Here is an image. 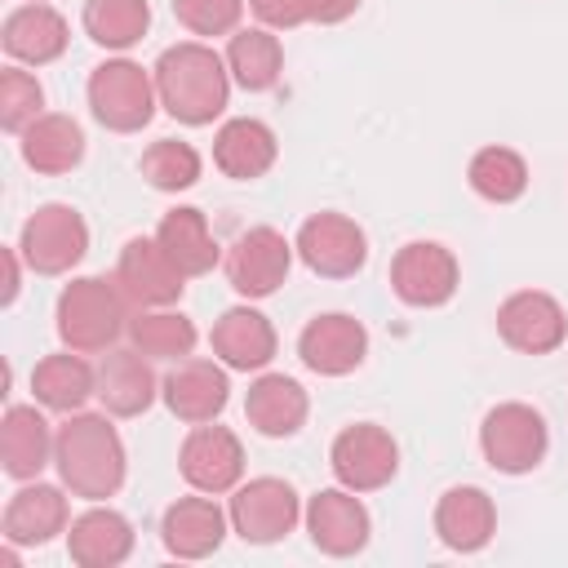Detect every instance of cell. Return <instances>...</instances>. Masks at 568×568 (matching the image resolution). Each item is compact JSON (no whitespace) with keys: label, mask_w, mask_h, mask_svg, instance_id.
<instances>
[{"label":"cell","mask_w":568,"mask_h":568,"mask_svg":"<svg viewBox=\"0 0 568 568\" xmlns=\"http://www.w3.org/2000/svg\"><path fill=\"white\" fill-rule=\"evenodd\" d=\"M53 470L58 484L80 501L115 497L129 475V453L120 430L111 426V413H67V422L53 435Z\"/></svg>","instance_id":"6da1fadb"},{"label":"cell","mask_w":568,"mask_h":568,"mask_svg":"<svg viewBox=\"0 0 568 568\" xmlns=\"http://www.w3.org/2000/svg\"><path fill=\"white\" fill-rule=\"evenodd\" d=\"M155 93H160V106L178 120V124H191V129H204L213 124L226 102H231V71H226V58L204 44V40H182V44H169L155 67Z\"/></svg>","instance_id":"7a4b0ae2"},{"label":"cell","mask_w":568,"mask_h":568,"mask_svg":"<svg viewBox=\"0 0 568 568\" xmlns=\"http://www.w3.org/2000/svg\"><path fill=\"white\" fill-rule=\"evenodd\" d=\"M129 320H133V306H129L124 288L115 284V275L111 280L75 275L58 293V306H53L58 342L80 355H106L120 342V333H129Z\"/></svg>","instance_id":"3957f363"},{"label":"cell","mask_w":568,"mask_h":568,"mask_svg":"<svg viewBox=\"0 0 568 568\" xmlns=\"http://www.w3.org/2000/svg\"><path fill=\"white\" fill-rule=\"evenodd\" d=\"M89 111L111 133H142L160 106L155 75L133 58H106L89 71Z\"/></svg>","instance_id":"277c9868"},{"label":"cell","mask_w":568,"mask_h":568,"mask_svg":"<svg viewBox=\"0 0 568 568\" xmlns=\"http://www.w3.org/2000/svg\"><path fill=\"white\" fill-rule=\"evenodd\" d=\"M479 453L497 475H528L550 453V426L524 399L493 404L479 422Z\"/></svg>","instance_id":"5b68a950"},{"label":"cell","mask_w":568,"mask_h":568,"mask_svg":"<svg viewBox=\"0 0 568 568\" xmlns=\"http://www.w3.org/2000/svg\"><path fill=\"white\" fill-rule=\"evenodd\" d=\"M302 497L288 479L280 475H257V479H240V488H231V532L248 546H275L284 541L297 524H302Z\"/></svg>","instance_id":"8992f818"},{"label":"cell","mask_w":568,"mask_h":568,"mask_svg":"<svg viewBox=\"0 0 568 568\" xmlns=\"http://www.w3.org/2000/svg\"><path fill=\"white\" fill-rule=\"evenodd\" d=\"M18 253L36 275H67L84 262L89 253V222L71 204H40L22 231H18Z\"/></svg>","instance_id":"52a82bcc"},{"label":"cell","mask_w":568,"mask_h":568,"mask_svg":"<svg viewBox=\"0 0 568 568\" xmlns=\"http://www.w3.org/2000/svg\"><path fill=\"white\" fill-rule=\"evenodd\" d=\"M328 470L351 493H377L399 475V444L377 422L342 426L328 444Z\"/></svg>","instance_id":"ba28073f"},{"label":"cell","mask_w":568,"mask_h":568,"mask_svg":"<svg viewBox=\"0 0 568 568\" xmlns=\"http://www.w3.org/2000/svg\"><path fill=\"white\" fill-rule=\"evenodd\" d=\"M302 266L320 280H351L364 271L368 262V235L355 217L346 213H311L302 226H297V240H293Z\"/></svg>","instance_id":"9c48e42d"},{"label":"cell","mask_w":568,"mask_h":568,"mask_svg":"<svg viewBox=\"0 0 568 568\" xmlns=\"http://www.w3.org/2000/svg\"><path fill=\"white\" fill-rule=\"evenodd\" d=\"M462 284V266L448 244L439 240H408L390 257V293L413 311L448 306Z\"/></svg>","instance_id":"30bf717a"},{"label":"cell","mask_w":568,"mask_h":568,"mask_svg":"<svg viewBox=\"0 0 568 568\" xmlns=\"http://www.w3.org/2000/svg\"><path fill=\"white\" fill-rule=\"evenodd\" d=\"M293 240H284V231L275 226H248L244 235H235V244L226 248V280L240 297L248 302H262L271 293L284 288L288 271H293Z\"/></svg>","instance_id":"8fae6325"},{"label":"cell","mask_w":568,"mask_h":568,"mask_svg":"<svg viewBox=\"0 0 568 568\" xmlns=\"http://www.w3.org/2000/svg\"><path fill=\"white\" fill-rule=\"evenodd\" d=\"M302 524H306L311 546H315L320 555H328V559H351V555H359V550L368 546V537H373V515H368V506L359 501V493H351V488H342V484L311 493V501H306V510H302Z\"/></svg>","instance_id":"7c38bea8"},{"label":"cell","mask_w":568,"mask_h":568,"mask_svg":"<svg viewBox=\"0 0 568 568\" xmlns=\"http://www.w3.org/2000/svg\"><path fill=\"white\" fill-rule=\"evenodd\" d=\"M178 470L195 493L222 497L244 479V444L231 426H217V422L191 426V435L178 448Z\"/></svg>","instance_id":"4fadbf2b"},{"label":"cell","mask_w":568,"mask_h":568,"mask_svg":"<svg viewBox=\"0 0 568 568\" xmlns=\"http://www.w3.org/2000/svg\"><path fill=\"white\" fill-rule=\"evenodd\" d=\"M115 284L124 288L133 311H151V306H173L186 288V275L178 271V262L164 253V244L155 235H133L120 248Z\"/></svg>","instance_id":"5bb4252c"},{"label":"cell","mask_w":568,"mask_h":568,"mask_svg":"<svg viewBox=\"0 0 568 568\" xmlns=\"http://www.w3.org/2000/svg\"><path fill=\"white\" fill-rule=\"evenodd\" d=\"M497 337L519 355H550L568 342V315L559 297L541 288H519L497 306Z\"/></svg>","instance_id":"9a60e30c"},{"label":"cell","mask_w":568,"mask_h":568,"mask_svg":"<svg viewBox=\"0 0 568 568\" xmlns=\"http://www.w3.org/2000/svg\"><path fill=\"white\" fill-rule=\"evenodd\" d=\"M160 399L164 408L186 422V426H204L217 422L222 408L231 404V377L222 359H182L164 373L160 382Z\"/></svg>","instance_id":"2e32d148"},{"label":"cell","mask_w":568,"mask_h":568,"mask_svg":"<svg viewBox=\"0 0 568 568\" xmlns=\"http://www.w3.org/2000/svg\"><path fill=\"white\" fill-rule=\"evenodd\" d=\"M297 359L320 377H346L368 359V328L346 311H324L297 333Z\"/></svg>","instance_id":"e0dca14e"},{"label":"cell","mask_w":568,"mask_h":568,"mask_svg":"<svg viewBox=\"0 0 568 568\" xmlns=\"http://www.w3.org/2000/svg\"><path fill=\"white\" fill-rule=\"evenodd\" d=\"M71 528V506H67V488L62 484H40V479H27L4 515H0V537L4 546H49L53 537H62Z\"/></svg>","instance_id":"ac0fdd59"},{"label":"cell","mask_w":568,"mask_h":568,"mask_svg":"<svg viewBox=\"0 0 568 568\" xmlns=\"http://www.w3.org/2000/svg\"><path fill=\"white\" fill-rule=\"evenodd\" d=\"M226 532H231V515L209 493L195 488L191 497H178L160 519V541L173 559H209L222 550Z\"/></svg>","instance_id":"d6986e66"},{"label":"cell","mask_w":568,"mask_h":568,"mask_svg":"<svg viewBox=\"0 0 568 568\" xmlns=\"http://www.w3.org/2000/svg\"><path fill=\"white\" fill-rule=\"evenodd\" d=\"M0 44H4L9 62H18V67H49V62H58V58L67 53L71 27H67V18H62L53 4L27 0V4H18V9L4 18Z\"/></svg>","instance_id":"ffe728a7"},{"label":"cell","mask_w":568,"mask_h":568,"mask_svg":"<svg viewBox=\"0 0 568 568\" xmlns=\"http://www.w3.org/2000/svg\"><path fill=\"white\" fill-rule=\"evenodd\" d=\"M435 537L453 555H479L497 537V506L475 484H453L435 501Z\"/></svg>","instance_id":"44dd1931"},{"label":"cell","mask_w":568,"mask_h":568,"mask_svg":"<svg viewBox=\"0 0 568 568\" xmlns=\"http://www.w3.org/2000/svg\"><path fill=\"white\" fill-rule=\"evenodd\" d=\"M209 346H213V359H222L231 373H262L275 359L280 337L257 306H231L217 315Z\"/></svg>","instance_id":"7402d4cb"},{"label":"cell","mask_w":568,"mask_h":568,"mask_svg":"<svg viewBox=\"0 0 568 568\" xmlns=\"http://www.w3.org/2000/svg\"><path fill=\"white\" fill-rule=\"evenodd\" d=\"M160 382L164 377H155V368L142 351H133V346L115 351L111 346L98 364V404L111 417H142L160 399Z\"/></svg>","instance_id":"603a6c76"},{"label":"cell","mask_w":568,"mask_h":568,"mask_svg":"<svg viewBox=\"0 0 568 568\" xmlns=\"http://www.w3.org/2000/svg\"><path fill=\"white\" fill-rule=\"evenodd\" d=\"M306 413H311V395L302 390L297 377H288V373H262V377L248 382L244 422L262 439H293L306 426Z\"/></svg>","instance_id":"cb8c5ba5"},{"label":"cell","mask_w":568,"mask_h":568,"mask_svg":"<svg viewBox=\"0 0 568 568\" xmlns=\"http://www.w3.org/2000/svg\"><path fill=\"white\" fill-rule=\"evenodd\" d=\"M53 435L36 404H9L0 422V470L18 484L40 479V470L53 466Z\"/></svg>","instance_id":"d4e9b609"},{"label":"cell","mask_w":568,"mask_h":568,"mask_svg":"<svg viewBox=\"0 0 568 568\" xmlns=\"http://www.w3.org/2000/svg\"><path fill=\"white\" fill-rule=\"evenodd\" d=\"M67 555L75 568H120L133 555V524L111 506H89L67 528Z\"/></svg>","instance_id":"484cf974"},{"label":"cell","mask_w":568,"mask_h":568,"mask_svg":"<svg viewBox=\"0 0 568 568\" xmlns=\"http://www.w3.org/2000/svg\"><path fill=\"white\" fill-rule=\"evenodd\" d=\"M275 160H280V142H275L271 124H262L253 115H235L213 133V164L231 182H257L275 169Z\"/></svg>","instance_id":"4316f807"},{"label":"cell","mask_w":568,"mask_h":568,"mask_svg":"<svg viewBox=\"0 0 568 568\" xmlns=\"http://www.w3.org/2000/svg\"><path fill=\"white\" fill-rule=\"evenodd\" d=\"M18 151H22L27 169H36L44 178H62L84 160V129H80V120L62 115V111H44L40 120H31L18 133Z\"/></svg>","instance_id":"83f0119b"},{"label":"cell","mask_w":568,"mask_h":568,"mask_svg":"<svg viewBox=\"0 0 568 568\" xmlns=\"http://www.w3.org/2000/svg\"><path fill=\"white\" fill-rule=\"evenodd\" d=\"M31 395L53 413H80L89 399H98V368L80 351L62 346L31 368Z\"/></svg>","instance_id":"f1b7e54d"},{"label":"cell","mask_w":568,"mask_h":568,"mask_svg":"<svg viewBox=\"0 0 568 568\" xmlns=\"http://www.w3.org/2000/svg\"><path fill=\"white\" fill-rule=\"evenodd\" d=\"M155 240L164 244V253L178 262V271H182L186 280L209 275V271L217 266V257H222V248H217V240H213V231H209V217H204L195 204L169 209V213L160 217V226H155Z\"/></svg>","instance_id":"f546056e"},{"label":"cell","mask_w":568,"mask_h":568,"mask_svg":"<svg viewBox=\"0 0 568 568\" xmlns=\"http://www.w3.org/2000/svg\"><path fill=\"white\" fill-rule=\"evenodd\" d=\"M226 71L244 93H266L284 75V44L271 27H240L226 40Z\"/></svg>","instance_id":"4dcf8cb0"},{"label":"cell","mask_w":568,"mask_h":568,"mask_svg":"<svg viewBox=\"0 0 568 568\" xmlns=\"http://www.w3.org/2000/svg\"><path fill=\"white\" fill-rule=\"evenodd\" d=\"M200 333L195 324L173 311V306H151V311H133L129 320V346L142 351L146 359H164V364H182L191 359Z\"/></svg>","instance_id":"1f68e13d"},{"label":"cell","mask_w":568,"mask_h":568,"mask_svg":"<svg viewBox=\"0 0 568 568\" xmlns=\"http://www.w3.org/2000/svg\"><path fill=\"white\" fill-rule=\"evenodd\" d=\"M80 22L98 49L129 53L151 27V4L146 0H84Z\"/></svg>","instance_id":"d6a6232c"},{"label":"cell","mask_w":568,"mask_h":568,"mask_svg":"<svg viewBox=\"0 0 568 568\" xmlns=\"http://www.w3.org/2000/svg\"><path fill=\"white\" fill-rule=\"evenodd\" d=\"M466 182L488 204H515L528 191V160L515 146H479L466 164Z\"/></svg>","instance_id":"836d02e7"},{"label":"cell","mask_w":568,"mask_h":568,"mask_svg":"<svg viewBox=\"0 0 568 568\" xmlns=\"http://www.w3.org/2000/svg\"><path fill=\"white\" fill-rule=\"evenodd\" d=\"M138 169H142L146 186H155V191H164V195H178V191H191V186L200 182L204 160H200V151H195L191 142H182V138H160V142H151V146L142 151Z\"/></svg>","instance_id":"e575fe53"},{"label":"cell","mask_w":568,"mask_h":568,"mask_svg":"<svg viewBox=\"0 0 568 568\" xmlns=\"http://www.w3.org/2000/svg\"><path fill=\"white\" fill-rule=\"evenodd\" d=\"M40 115H44V84L31 71H22L18 62H9L0 71V129L22 133Z\"/></svg>","instance_id":"d590c367"},{"label":"cell","mask_w":568,"mask_h":568,"mask_svg":"<svg viewBox=\"0 0 568 568\" xmlns=\"http://www.w3.org/2000/svg\"><path fill=\"white\" fill-rule=\"evenodd\" d=\"M248 0H173V18L200 36V40H217V36H235L240 18H244Z\"/></svg>","instance_id":"8d00e7d4"},{"label":"cell","mask_w":568,"mask_h":568,"mask_svg":"<svg viewBox=\"0 0 568 568\" xmlns=\"http://www.w3.org/2000/svg\"><path fill=\"white\" fill-rule=\"evenodd\" d=\"M248 9L271 31H293L311 22V0H248Z\"/></svg>","instance_id":"74e56055"},{"label":"cell","mask_w":568,"mask_h":568,"mask_svg":"<svg viewBox=\"0 0 568 568\" xmlns=\"http://www.w3.org/2000/svg\"><path fill=\"white\" fill-rule=\"evenodd\" d=\"M355 9H359V0H311V22L337 27V22H346Z\"/></svg>","instance_id":"f35d334b"},{"label":"cell","mask_w":568,"mask_h":568,"mask_svg":"<svg viewBox=\"0 0 568 568\" xmlns=\"http://www.w3.org/2000/svg\"><path fill=\"white\" fill-rule=\"evenodd\" d=\"M18 288H22V253H18V244L13 248H4V306H13L18 302Z\"/></svg>","instance_id":"ab89813d"},{"label":"cell","mask_w":568,"mask_h":568,"mask_svg":"<svg viewBox=\"0 0 568 568\" xmlns=\"http://www.w3.org/2000/svg\"><path fill=\"white\" fill-rule=\"evenodd\" d=\"M44 4H49V0H44Z\"/></svg>","instance_id":"60d3db41"}]
</instances>
